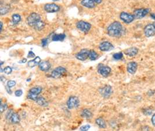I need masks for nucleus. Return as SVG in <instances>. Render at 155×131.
Wrapping results in <instances>:
<instances>
[{
  "mask_svg": "<svg viewBox=\"0 0 155 131\" xmlns=\"http://www.w3.org/2000/svg\"><path fill=\"white\" fill-rule=\"evenodd\" d=\"M124 29L122 23L116 21L111 23L107 28L108 34L112 37H120L123 34Z\"/></svg>",
  "mask_w": 155,
  "mask_h": 131,
  "instance_id": "nucleus-1",
  "label": "nucleus"
},
{
  "mask_svg": "<svg viewBox=\"0 0 155 131\" xmlns=\"http://www.w3.org/2000/svg\"><path fill=\"white\" fill-rule=\"evenodd\" d=\"M41 20V18L40 15L37 13L33 12L30 14V15L27 18L26 22L29 26L33 27Z\"/></svg>",
  "mask_w": 155,
  "mask_h": 131,
  "instance_id": "nucleus-2",
  "label": "nucleus"
},
{
  "mask_svg": "<svg viewBox=\"0 0 155 131\" xmlns=\"http://www.w3.org/2000/svg\"><path fill=\"white\" fill-rule=\"evenodd\" d=\"M76 27L79 30H80L82 32L87 33L89 31V30L91 29V25L88 22L83 20H80L77 22Z\"/></svg>",
  "mask_w": 155,
  "mask_h": 131,
  "instance_id": "nucleus-3",
  "label": "nucleus"
},
{
  "mask_svg": "<svg viewBox=\"0 0 155 131\" xmlns=\"http://www.w3.org/2000/svg\"><path fill=\"white\" fill-rule=\"evenodd\" d=\"M6 118L8 121L12 123H18L20 122V118L19 115L17 113L13 112L12 110H10L7 114Z\"/></svg>",
  "mask_w": 155,
  "mask_h": 131,
  "instance_id": "nucleus-4",
  "label": "nucleus"
},
{
  "mask_svg": "<svg viewBox=\"0 0 155 131\" xmlns=\"http://www.w3.org/2000/svg\"><path fill=\"white\" fill-rule=\"evenodd\" d=\"M99 92L103 98H109L113 93V89L111 86L105 85L102 88H100L99 89Z\"/></svg>",
  "mask_w": 155,
  "mask_h": 131,
  "instance_id": "nucleus-5",
  "label": "nucleus"
},
{
  "mask_svg": "<svg viewBox=\"0 0 155 131\" xmlns=\"http://www.w3.org/2000/svg\"><path fill=\"white\" fill-rule=\"evenodd\" d=\"M80 105V100L77 96H70L69 97L67 102L68 108L70 110L76 108Z\"/></svg>",
  "mask_w": 155,
  "mask_h": 131,
  "instance_id": "nucleus-6",
  "label": "nucleus"
},
{
  "mask_svg": "<svg viewBox=\"0 0 155 131\" xmlns=\"http://www.w3.org/2000/svg\"><path fill=\"white\" fill-rule=\"evenodd\" d=\"M112 69L109 66H104L102 64H99L98 67V72L103 77H107L111 73Z\"/></svg>",
  "mask_w": 155,
  "mask_h": 131,
  "instance_id": "nucleus-7",
  "label": "nucleus"
},
{
  "mask_svg": "<svg viewBox=\"0 0 155 131\" xmlns=\"http://www.w3.org/2000/svg\"><path fill=\"white\" fill-rule=\"evenodd\" d=\"M66 73V69L63 67H58L55 69L51 74V77L53 78H59Z\"/></svg>",
  "mask_w": 155,
  "mask_h": 131,
  "instance_id": "nucleus-8",
  "label": "nucleus"
},
{
  "mask_svg": "<svg viewBox=\"0 0 155 131\" xmlns=\"http://www.w3.org/2000/svg\"><path fill=\"white\" fill-rule=\"evenodd\" d=\"M44 9L48 13H55L60 11V7L55 3H49L44 5Z\"/></svg>",
  "mask_w": 155,
  "mask_h": 131,
  "instance_id": "nucleus-9",
  "label": "nucleus"
},
{
  "mask_svg": "<svg viewBox=\"0 0 155 131\" xmlns=\"http://www.w3.org/2000/svg\"><path fill=\"white\" fill-rule=\"evenodd\" d=\"M149 12V9L147 8H141L137 9L134 11V16L135 19H140L145 17Z\"/></svg>",
  "mask_w": 155,
  "mask_h": 131,
  "instance_id": "nucleus-10",
  "label": "nucleus"
},
{
  "mask_svg": "<svg viewBox=\"0 0 155 131\" xmlns=\"http://www.w3.org/2000/svg\"><path fill=\"white\" fill-rule=\"evenodd\" d=\"M120 19L124 22L125 23L129 24L134 21L135 19V17L134 15H131L130 14L123 12L120 15Z\"/></svg>",
  "mask_w": 155,
  "mask_h": 131,
  "instance_id": "nucleus-11",
  "label": "nucleus"
},
{
  "mask_svg": "<svg viewBox=\"0 0 155 131\" xmlns=\"http://www.w3.org/2000/svg\"><path fill=\"white\" fill-rule=\"evenodd\" d=\"M144 34L147 37H151L155 35V26L154 23L149 24L145 27Z\"/></svg>",
  "mask_w": 155,
  "mask_h": 131,
  "instance_id": "nucleus-12",
  "label": "nucleus"
},
{
  "mask_svg": "<svg viewBox=\"0 0 155 131\" xmlns=\"http://www.w3.org/2000/svg\"><path fill=\"white\" fill-rule=\"evenodd\" d=\"M99 48L101 51L108 52L113 50L114 49V46L109 41H103L100 44Z\"/></svg>",
  "mask_w": 155,
  "mask_h": 131,
  "instance_id": "nucleus-13",
  "label": "nucleus"
},
{
  "mask_svg": "<svg viewBox=\"0 0 155 131\" xmlns=\"http://www.w3.org/2000/svg\"><path fill=\"white\" fill-rule=\"evenodd\" d=\"M89 50L87 49H82L76 55V57L81 61H85L89 58Z\"/></svg>",
  "mask_w": 155,
  "mask_h": 131,
  "instance_id": "nucleus-14",
  "label": "nucleus"
},
{
  "mask_svg": "<svg viewBox=\"0 0 155 131\" xmlns=\"http://www.w3.org/2000/svg\"><path fill=\"white\" fill-rule=\"evenodd\" d=\"M138 68V64L135 61H131L127 64V70L131 74H134Z\"/></svg>",
  "mask_w": 155,
  "mask_h": 131,
  "instance_id": "nucleus-15",
  "label": "nucleus"
},
{
  "mask_svg": "<svg viewBox=\"0 0 155 131\" xmlns=\"http://www.w3.org/2000/svg\"><path fill=\"white\" fill-rule=\"evenodd\" d=\"M38 66L40 70L42 72H47L51 69V64L48 61H43L39 64Z\"/></svg>",
  "mask_w": 155,
  "mask_h": 131,
  "instance_id": "nucleus-16",
  "label": "nucleus"
},
{
  "mask_svg": "<svg viewBox=\"0 0 155 131\" xmlns=\"http://www.w3.org/2000/svg\"><path fill=\"white\" fill-rule=\"evenodd\" d=\"M81 4L87 8H94L96 6V3L94 0H81Z\"/></svg>",
  "mask_w": 155,
  "mask_h": 131,
  "instance_id": "nucleus-17",
  "label": "nucleus"
},
{
  "mask_svg": "<svg viewBox=\"0 0 155 131\" xmlns=\"http://www.w3.org/2000/svg\"><path fill=\"white\" fill-rule=\"evenodd\" d=\"M138 53V49L136 47H131L124 50V53L130 57H134L135 55H137Z\"/></svg>",
  "mask_w": 155,
  "mask_h": 131,
  "instance_id": "nucleus-18",
  "label": "nucleus"
},
{
  "mask_svg": "<svg viewBox=\"0 0 155 131\" xmlns=\"http://www.w3.org/2000/svg\"><path fill=\"white\" fill-rule=\"evenodd\" d=\"M66 38L65 34H55L52 37V40L53 41H63Z\"/></svg>",
  "mask_w": 155,
  "mask_h": 131,
  "instance_id": "nucleus-19",
  "label": "nucleus"
},
{
  "mask_svg": "<svg viewBox=\"0 0 155 131\" xmlns=\"http://www.w3.org/2000/svg\"><path fill=\"white\" fill-rule=\"evenodd\" d=\"M92 115H93V114H92V112L89 110L87 109V108L83 110L81 113V116L84 118L89 119V118H92Z\"/></svg>",
  "mask_w": 155,
  "mask_h": 131,
  "instance_id": "nucleus-20",
  "label": "nucleus"
},
{
  "mask_svg": "<svg viewBox=\"0 0 155 131\" xmlns=\"http://www.w3.org/2000/svg\"><path fill=\"white\" fill-rule=\"evenodd\" d=\"M11 10V7L8 4H6L4 5H1V8H0V14L1 15H4L7 14Z\"/></svg>",
  "mask_w": 155,
  "mask_h": 131,
  "instance_id": "nucleus-21",
  "label": "nucleus"
},
{
  "mask_svg": "<svg viewBox=\"0 0 155 131\" xmlns=\"http://www.w3.org/2000/svg\"><path fill=\"white\" fill-rule=\"evenodd\" d=\"M95 122H96V125H98L99 126V127H100V128L105 129L107 126L105 121L104 119H103L102 118H101V117L96 119Z\"/></svg>",
  "mask_w": 155,
  "mask_h": 131,
  "instance_id": "nucleus-22",
  "label": "nucleus"
},
{
  "mask_svg": "<svg viewBox=\"0 0 155 131\" xmlns=\"http://www.w3.org/2000/svg\"><path fill=\"white\" fill-rule=\"evenodd\" d=\"M36 103L42 107H46L48 105V103L46 99L44 97H38V98L36 100Z\"/></svg>",
  "mask_w": 155,
  "mask_h": 131,
  "instance_id": "nucleus-23",
  "label": "nucleus"
},
{
  "mask_svg": "<svg viewBox=\"0 0 155 131\" xmlns=\"http://www.w3.org/2000/svg\"><path fill=\"white\" fill-rule=\"evenodd\" d=\"M45 26V23H44V22L41 20L33 27V28L37 31H41L42 29H44Z\"/></svg>",
  "mask_w": 155,
  "mask_h": 131,
  "instance_id": "nucleus-24",
  "label": "nucleus"
},
{
  "mask_svg": "<svg viewBox=\"0 0 155 131\" xmlns=\"http://www.w3.org/2000/svg\"><path fill=\"white\" fill-rule=\"evenodd\" d=\"M12 23L14 25H16L18 23H19L21 21V16H20V15L18 14H14L12 16Z\"/></svg>",
  "mask_w": 155,
  "mask_h": 131,
  "instance_id": "nucleus-25",
  "label": "nucleus"
},
{
  "mask_svg": "<svg viewBox=\"0 0 155 131\" xmlns=\"http://www.w3.org/2000/svg\"><path fill=\"white\" fill-rule=\"evenodd\" d=\"M42 88L39 87H33V88H31L29 90V92H30L31 93H33V94L38 95L39 94L41 93V92H42Z\"/></svg>",
  "mask_w": 155,
  "mask_h": 131,
  "instance_id": "nucleus-26",
  "label": "nucleus"
},
{
  "mask_svg": "<svg viewBox=\"0 0 155 131\" xmlns=\"http://www.w3.org/2000/svg\"><path fill=\"white\" fill-rule=\"evenodd\" d=\"M98 57V54L94 50H89V59L91 60H95Z\"/></svg>",
  "mask_w": 155,
  "mask_h": 131,
  "instance_id": "nucleus-27",
  "label": "nucleus"
},
{
  "mask_svg": "<svg viewBox=\"0 0 155 131\" xmlns=\"http://www.w3.org/2000/svg\"><path fill=\"white\" fill-rule=\"evenodd\" d=\"M27 97L28 99H30V100L36 101V100L38 98V95H37L31 93H30V92H29L28 94H27Z\"/></svg>",
  "mask_w": 155,
  "mask_h": 131,
  "instance_id": "nucleus-28",
  "label": "nucleus"
},
{
  "mask_svg": "<svg viewBox=\"0 0 155 131\" xmlns=\"http://www.w3.org/2000/svg\"><path fill=\"white\" fill-rule=\"evenodd\" d=\"M123 57V54L122 52H119V53H115L113 55V57L116 60H121Z\"/></svg>",
  "mask_w": 155,
  "mask_h": 131,
  "instance_id": "nucleus-29",
  "label": "nucleus"
},
{
  "mask_svg": "<svg viewBox=\"0 0 155 131\" xmlns=\"http://www.w3.org/2000/svg\"><path fill=\"white\" fill-rule=\"evenodd\" d=\"M27 65H28V66L30 67V68H34L36 66H37V63H36V61H34V60H29L27 63Z\"/></svg>",
  "mask_w": 155,
  "mask_h": 131,
  "instance_id": "nucleus-30",
  "label": "nucleus"
},
{
  "mask_svg": "<svg viewBox=\"0 0 155 131\" xmlns=\"http://www.w3.org/2000/svg\"><path fill=\"white\" fill-rule=\"evenodd\" d=\"M4 72L6 74H10L12 73V69L10 67V66H7L4 68Z\"/></svg>",
  "mask_w": 155,
  "mask_h": 131,
  "instance_id": "nucleus-31",
  "label": "nucleus"
},
{
  "mask_svg": "<svg viewBox=\"0 0 155 131\" xmlns=\"http://www.w3.org/2000/svg\"><path fill=\"white\" fill-rule=\"evenodd\" d=\"M8 108V106L6 103H2L1 104V106H0V110H1V113H3Z\"/></svg>",
  "mask_w": 155,
  "mask_h": 131,
  "instance_id": "nucleus-32",
  "label": "nucleus"
},
{
  "mask_svg": "<svg viewBox=\"0 0 155 131\" xmlns=\"http://www.w3.org/2000/svg\"><path fill=\"white\" fill-rule=\"evenodd\" d=\"M16 84V81H13V80H10V81H8V83H7V86H8V87H10V88H12V87L15 86Z\"/></svg>",
  "mask_w": 155,
  "mask_h": 131,
  "instance_id": "nucleus-33",
  "label": "nucleus"
},
{
  "mask_svg": "<svg viewBox=\"0 0 155 131\" xmlns=\"http://www.w3.org/2000/svg\"><path fill=\"white\" fill-rule=\"evenodd\" d=\"M90 125H84V126H82L80 128V130L81 131H87L88 130V129L90 128Z\"/></svg>",
  "mask_w": 155,
  "mask_h": 131,
  "instance_id": "nucleus-34",
  "label": "nucleus"
},
{
  "mask_svg": "<svg viewBox=\"0 0 155 131\" xmlns=\"http://www.w3.org/2000/svg\"><path fill=\"white\" fill-rule=\"evenodd\" d=\"M48 43V38H43L41 40V45L42 47H45Z\"/></svg>",
  "mask_w": 155,
  "mask_h": 131,
  "instance_id": "nucleus-35",
  "label": "nucleus"
},
{
  "mask_svg": "<svg viewBox=\"0 0 155 131\" xmlns=\"http://www.w3.org/2000/svg\"><path fill=\"white\" fill-rule=\"evenodd\" d=\"M22 94H23V91H22V90H21V89L17 90V91H16L15 92V96H17V97H20V96H21L22 95Z\"/></svg>",
  "mask_w": 155,
  "mask_h": 131,
  "instance_id": "nucleus-36",
  "label": "nucleus"
},
{
  "mask_svg": "<svg viewBox=\"0 0 155 131\" xmlns=\"http://www.w3.org/2000/svg\"><path fill=\"white\" fill-rule=\"evenodd\" d=\"M27 57L28 58H34L36 57V55L33 51L30 50L27 54Z\"/></svg>",
  "mask_w": 155,
  "mask_h": 131,
  "instance_id": "nucleus-37",
  "label": "nucleus"
},
{
  "mask_svg": "<svg viewBox=\"0 0 155 131\" xmlns=\"http://www.w3.org/2000/svg\"><path fill=\"white\" fill-rule=\"evenodd\" d=\"M34 60L37 65H39V64L41 62V59L39 56H36V57H34Z\"/></svg>",
  "mask_w": 155,
  "mask_h": 131,
  "instance_id": "nucleus-38",
  "label": "nucleus"
},
{
  "mask_svg": "<svg viewBox=\"0 0 155 131\" xmlns=\"http://www.w3.org/2000/svg\"><path fill=\"white\" fill-rule=\"evenodd\" d=\"M151 121L153 126H155V113L153 115L152 118H151Z\"/></svg>",
  "mask_w": 155,
  "mask_h": 131,
  "instance_id": "nucleus-39",
  "label": "nucleus"
},
{
  "mask_svg": "<svg viewBox=\"0 0 155 131\" xmlns=\"http://www.w3.org/2000/svg\"><path fill=\"white\" fill-rule=\"evenodd\" d=\"M5 89H6V91H7V92L9 93V94H10V95H11L12 94V91H11V88H10V87H8L7 85V86H5Z\"/></svg>",
  "mask_w": 155,
  "mask_h": 131,
  "instance_id": "nucleus-40",
  "label": "nucleus"
},
{
  "mask_svg": "<svg viewBox=\"0 0 155 131\" xmlns=\"http://www.w3.org/2000/svg\"><path fill=\"white\" fill-rule=\"evenodd\" d=\"M0 80H1L2 82L4 83L6 81V78L2 76H1V77H0Z\"/></svg>",
  "mask_w": 155,
  "mask_h": 131,
  "instance_id": "nucleus-41",
  "label": "nucleus"
},
{
  "mask_svg": "<svg viewBox=\"0 0 155 131\" xmlns=\"http://www.w3.org/2000/svg\"><path fill=\"white\" fill-rule=\"evenodd\" d=\"M26 62H27V59H23L22 60H21L20 61H19V63H25Z\"/></svg>",
  "mask_w": 155,
  "mask_h": 131,
  "instance_id": "nucleus-42",
  "label": "nucleus"
},
{
  "mask_svg": "<svg viewBox=\"0 0 155 131\" xmlns=\"http://www.w3.org/2000/svg\"><path fill=\"white\" fill-rule=\"evenodd\" d=\"M94 1H95L96 4H99L102 2V0H94Z\"/></svg>",
  "mask_w": 155,
  "mask_h": 131,
  "instance_id": "nucleus-43",
  "label": "nucleus"
},
{
  "mask_svg": "<svg viewBox=\"0 0 155 131\" xmlns=\"http://www.w3.org/2000/svg\"><path fill=\"white\" fill-rule=\"evenodd\" d=\"M150 16H151V18H152L153 19L155 20V14H150Z\"/></svg>",
  "mask_w": 155,
  "mask_h": 131,
  "instance_id": "nucleus-44",
  "label": "nucleus"
},
{
  "mask_svg": "<svg viewBox=\"0 0 155 131\" xmlns=\"http://www.w3.org/2000/svg\"><path fill=\"white\" fill-rule=\"evenodd\" d=\"M3 23L1 22V32H2L3 31Z\"/></svg>",
  "mask_w": 155,
  "mask_h": 131,
  "instance_id": "nucleus-45",
  "label": "nucleus"
},
{
  "mask_svg": "<svg viewBox=\"0 0 155 131\" xmlns=\"http://www.w3.org/2000/svg\"><path fill=\"white\" fill-rule=\"evenodd\" d=\"M3 63H4V62L3 61H1V64H0V65H1V66L3 64Z\"/></svg>",
  "mask_w": 155,
  "mask_h": 131,
  "instance_id": "nucleus-46",
  "label": "nucleus"
},
{
  "mask_svg": "<svg viewBox=\"0 0 155 131\" xmlns=\"http://www.w3.org/2000/svg\"><path fill=\"white\" fill-rule=\"evenodd\" d=\"M4 72V70H3V68H1V73H2V72Z\"/></svg>",
  "mask_w": 155,
  "mask_h": 131,
  "instance_id": "nucleus-47",
  "label": "nucleus"
},
{
  "mask_svg": "<svg viewBox=\"0 0 155 131\" xmlns=\"http://www.w3.org/2000/svg\"><path fill=\"white\" fill-rule=\"evenodd\" d=\"M59 0H53V1H58Z\"/></svg>",
  "mask_w": 155,
  "mask_h": 131,
  "instance_id": "nucleus-48",
  "label": "nucleus"
},
{
  "mask_svg": "<svg viewBox=\"0 0 155 131\" xmlns=\"http://www.w3.org/2000/svg\"><path fill=\"white\" fill-rule=\"evenodd\" d=\"M154 23V26H155V23Z\"/></svg>",
  "mask_w": 155,
  "mask_h": 131,
  "instance_id": "nucleus-49",
  "label": "nucleus"
}]
</instances>
